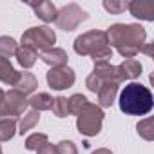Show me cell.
<instances>
[{
  "mask_svg": "<svg viewBox=\"0 0 154 154\" xmlns=\"http://www.w3.org/2000/svg\"><path fill=\"white\" fill-rule=\"evenodd\" d=\"M38 120H40V112H38V111H33V109L27 111V112L22 116V120H20V125H18L20 131H18V132H20V134L27 132L29 129H33V127L38 123Z\"/></svg>",
  "mask_w": 154,
  "mask_h": 154,
  "instance_id": "ffe728a7",
  "label": "cell"
},
{
  "mask_svg": "<svg viewBox=\"0 0 154 154\" xmlns=\"http://www.w3.org/2000/svg\"><path fill=\"white\" fill-rule=\"evenodd\" d=\"M54 42H56V35L51 27L47 26H42V27H31L27 29L24 35H22V45L24 47H29L33 51H47V49H53L54 47Z\"/></svg>",
  "mask_w": 154,
  "mask_h": 154,
  "instance_id": "3957f363",
  "label": "cell"
},
{
  "mask_svg": "<svg viewBox=\"0 0 154 154\" xmlns=\"http://www.w3.org/2000/svg\"><path fill=\"white\" fill-rule=\"evenodd\" d=\"M4 98H6V93L0 89V107H2V103H4Z\"/></svg>",
  "mask_w": 154,
  "mask_h": 154,
  "instance_id": "d6a6232c",
  "label": "cell"
},
{
  "mask_svg": "<svg viewBox=\"0 0 154 154\" xmlns=\"http://www.w3.org/2000/svg\"><path fill=\"white\" fill-rule=\"evenodd\" d=\"M18 76H20V72L11 65V62L8 58L0 56V82L15 87V84L18 82Z\"/></svg>",
  "mask_w": 154,
  "mask_h": 154,
  "instance_id": "5bb4252c",
  "label": "cell"
},
{
  "mask_svg": "<svg viewBox=\"0 0 154 154\" xmlns=\"http://www.w3.org/2000/svg\"><path fill=\"white\" fill-rule=\"evenodd\" d=\"M118 69H120V72L123 76V82L125 80H134L141 74V63L136 58H127L122 65H118Z\"/></svg>",
  "mask_w": 154,
  "mask_h": 154,
  "instance_id": "9a60e30c",
  "label": "cell"
},
{
  "mask_svg": "<svg viewBox=\"0 0 154 154\" xmlns=\"http://www.w3.org/2000/svg\"><path fill=\"white\" fill-rule=\"evenodd\" d=\"M89 15L78 6V4H67L63 6L62 9H58V15H56V24L60 29L63 31H72L76 29L84 20H87Z\"/></svg>",
  "mask_w": 154,
  "mask_h": 154,
  "instance_id": "8992f818",
  "label": "cell"
},
{
  "mask_svg": "<svg viewBox=\"0 0 154 154\" xmlns=\"http://www.w3.org/2000/svg\"><path fill=\"white\" fill-rule=\"evenodd\" d=\"M103 8L111 15H120L122 11L127 9V2H122V0H103Z\"/></svg>",
  "mask_w": 154,
  "mask_h": 154,
  "instance_id": "484cf974",
  "label": "cell"
},
{
  "mask_svg": "<svg viewBox=\"0 0 154 154\" xmlns=\"http://www.w3.org/2000/svg\"><path fill=\"white\" fill-rule=\"evenodd\" d=\"M152 45H154V44H143L138 53H145L147 56H152Z\"/></svg>",
  "mask_w": 154,
  "mask_h": 154,
  "instance_id": "4dcf8cb0",
  "label": "cell"
},
{
  "mask_svg": "<svg viewBox=\"0 0 154 154\" xmlns=\"http://www.w3.org/2000/svg\"><path fill=\"white\" fill-rule=\"evenodd\" d=\"M33 9H35V15L44 20L45 24L49 22H56V15H58V9L54 8L53 2H49V0H42V2H27Z\"/></svg>",
  "mask_w": 154,
  "mask_h": 154,
  "instance_id": "8fae6325",
  "label": "cell"
},
{
  "mask_svg": "<svg viewBox=\"0 0 154 154\" xmlns=\"http://www.w3.org/2000/svg\"><path fill=\"white\" fill-rule=\"evenodd\" d=\"M118 94V85L116 84H103L98 91V103L102 107H111L116 100Z\"/></svg>",
  "mask_w": 154,
  "mask_h": 154,
  "instance_id": "2e32d148",
  "label": "cell"
},
{
  "mask_svg": "<svg viewBox=\"0 0 154 154\" xmlns=\"http://www.w3.org/2000/svg\"><path fill=\"white\" fill-rule=\"evenodd\" d=\"M26 107H27L26 96L22 93L11 89L9 93H6L4 103H2V107H0V118H17V116H22Z\"/></svg>",
  "mask_w": 154,
  "mask_h": 154,
  "instance_id": "52a82bcc",
  "label": "cell"
},
{
  "mask_svg": "<svg viewBox=\"0 0 154 154\" xmlns=\"http://www.w3.org/2000/svg\"><path fill=\"white\" fill-rule=\"evenodd\" d=\"M40 58L44 63L51 65V69H58V67H67V53L60 47H53V49H47L44 53H40Z\"/></svg>",
  "mask_w": 154,
  "mask_h": 154,
  "instance_id": "30bf717a",
  "label": "cell"
},
{
  "mask_svg": "<svg viewBox=\"0 0 154 154\" xmlns=\"http://www.w3.org/2000/svg\"><path fill=\"white\" fill-rule=\"evenodd\" d=\"M27 105H31L33 111H49L53 107V98L47 94V93H38V94H33L29 100H27Z\"/></svg>",
  "mask_w": 154,
  "mask_h": 154,
  "instance_id": "ac0fdd59",
  "label": "cell"
},
{
  "mask_svg": "<svg viewBox=\"0 0 154 154\" xmlns=\"http://www.w3.org/2000/svg\"><path fill=\"white\" fill-rule=\"evenodd\" d=\"M47 143V136L42 134V132H35L31 136H27L26 140V149L27 150H38L40 147H44Z\"/></svg>",
  "mask_w": 154,
  "mask_h": 154,
  "instance_id": "cb8c5ba5",
  "label": "cell"
},
{
  "mask_svg": "<svg viewBox=\"0 0 154 154\" xmlns=\"http://www.w3.org/2000/svg\"><path fill=\"white\" fill-rule=\"evenodd\" d=\"M67 103H69V114H76V116H78L80 111H82L89 102H87V98H85L84 94H72L71 98H67Z\"/></svg>",
  "mask_w": 154,
  "mask_h": 154,
  "instance_id": "603a6c76",
  "label": "cell"
},
{
  "mask_svg": "<svg viewBox=\"0 0 154 154\" xmlns=\"http://www.w3.org/2000/svg\"><path fill=\"white\" fill-rule=\"evenodd\" d=\"M56 154H78L72 141H60L56 145Z\"/></svg>",
  "mask_w": 154,
  "mask_h": 154,
  "instance_id": "f1b7e54d",
  "label": "cell"
},
{
  "mask_svg": "<svg viewBox=\"0 0 154 154\" xmlns=\"http://www.w3.org/2000/svg\"><path fill=\"white\" fill-rule=\"evenodd\" d=\"M127 9L131 11L132 17H136L140 20H147V22L154 20V4H150V2L132 0V2H127Z\"/></svg>",
  "mask_w": 154,
  "mask_h": 154,
  "instance_id": "7c38bea8",
  "label": "cell"
},
{
  "mask_svg": "<svg viewBox=\"0 0 154 154\" xmlns=\"http://www.w3.org/2000/svg\"><path fill=\"white\" fill-rule=\"evenodd\" d=\"M36 87H38V80L35 78V74H33V72H27V71L20 72L18 82L15 84V91L22 93L24 96H26V94L35 93V89H36Z\"/></svg>",
  "mask_w": 154,
  "mask_h": 154,
  "instance_id": "4fadbf2b",
  "label": "cell"
},
{
  "mask_svg": "<svg viewBox=\"0 0 154 154\" xmlns=\"http://www.w3.org/2000/svg\"><path fill=\"white\" fill-rule=\"evenodd\" d=\"M154 107V98L152 93L149 91V87L138 84V82H131L123 87L122 94H120V109L125 114L131 116H145L152 111Z\"/></svg>",
  "mask_w": 154,
  "mask_h": 154,
  "instance_id": "7a4b0ae2",
  "label": "cell"
},
{
  "mask_svg": "<svg viewBox=\"0 0 154 154\" xmlns=\"http://www.w3.org/2000/svg\"><path fill=\"white\" fill-rule=\"evenodd\" d=\"M36 154H56V145L45 143L44 147H40V149L36 150Z\"/></svg>",
  "mask_w": 154,
  "mask_h": 154,
  "instance_id": "f546056e",
  "label": "cell"
},
{
  "mask_svg": "<svg viewBox=\"0 0 154 154\" xmlns=\"http://www.w3.org/2000/svg\"><path fill=\"white\" fill-rule=\"evenodd\" d=\"M109 40H107V33L105 31H87L84 35H80L74 40V51L82 54V56H93L96 51L107 47Z\"/></svg>",
  "mask_w": 154,
  "mask_h": 154,
  "instance_id": "5b68a950",
  "label": "cell"
},
{
  "mask_svg": "<svg viewBox=\"0 0 154 154\" xmlns=\"http://www.w3.org/2000/svg\"><path fill=\"white\" fill-rule=\"evenodd\" d=\"M93 154H112V152H111L109 149H96Z\"/></svg>",
  "mask_w": 154,
  "mask_h": 154,
  "instance_id": "1f68e13d",
  "label": "cell"
},
{
  "mask_svg": "<svg viewBox=\"0 0 154 154\" xmlns=\"http://www.w3.org/2000/svg\"><path fill=\"white\" fill-rule=\"evenodd\" d=\"M96 76H100V80L103 84H123V76L118 69V65H111V62H105V63H94V71H93Z\"/></svg>",
  "mask_w": 154,
  "mask_h": 154,
  "instance_id": "9c48e42d",
  "label": "cell"
},
{
  "mask_svg": "<svg viewBox=\"0 0 154 154\" xmlns=\"http://www.w3.org/2000/svg\"><path fill=\"white\" fill-rule=\"evenodd\" d=\"M17 132V118H0V141H9Z\"/></svg>",
  "mask_w": 154,
  "mask_h": 154,
  "instance_id": "d6986e66",
  "label": "cell"
},
{
  "mask_svg": "<svg viewBox=\"0 0 154 154\" xmlns=\"http://www.w3.org/2000/svg\"><path fill=\"white\" fill-rule=\"evenodd\" d=\"M112 58V49L107 45V47H103V49H100V51H96L94 54H93V60H94V63H105V62H109Z\"/></svg>",
  "mask_w": 154,
  "mask_h": 154,
  "instance_id": "4316f807",
  "label": "cell"
},
{
  "mask_svg": "<svg viewBox=\"0 0 154 154\" xmlns=\"http://www.w3.org/2000/svg\"><path fill=\"white\" fill-rule=\"evenodd\" d=\"M17 49H18V45H17L15 38H11V36H0V56H2V58L9 60L17 53Z\"/></svg>",
  "mask_w": 154,
  "mask_h": 154,
  "instance_id": "44dd1931",
  "label": "cell"
},
{
  "mask_svg": "<svg viewBox=\"0 0 154 154\" xmlns=\"http://www.w3.org/2000/svg\"><path fill=\"white\" fill-rule=\"evenodd\" d=\"M0 154H2V147H0Z\"/></svg>",
  "mask_w": 154,
  "mask_h": 154,
  "instance_id": "836d02e7",
  "label": "cell"
},
{
  "mask_svg": "<svg viewBox=\"0 0 154 154\" xmlns=\"http://www.w3.org/2000/svg\"><path fill=\"white\" fill-rule=\"evenodd\" d=\"M53 112L58 116V118H65L69 114V103H67V98L63 96H58V98H53Z\"/></svg>",
  "mask_w": 154,
  "mask_h": 154,
  "instance_id": "d4e9b609",
  "label": "cell"
},
{
  "mask_svg": "<svg viewBox=\"0 0 154 154\" xmlns=\"http://www.w3.org/2000/svg\"><path fill=\"white\" fill-rule=\"evenodd\" d=\"M105 33L109 44L114 45L125 60L134 58L147 38V33L140 24H114Z\"/></svg>",
  "mask_w": 154,
  "mask_h": 154,
  "instance_id": "6da1fadb",
  "label": "cell"
},
{
  "mask_svg": "<svg viewBox=\"0 0 154 154\" xmlns=\"http://www.w3.org/2000/svg\"><path fill=\"white\" fill-rule=\"evenodd\" d=\"M15 56H17L18 63H20L24 69H29V67H33V65H35V62H36V58H38V53H36V51H33V49H29V47L20 45V47L17 49Z\"/></svg>",
  "mask_w": 154,
  "mask_h": 154,
  "instance_id": "e0dca14e",
  "label": "cell"
},
{
  "mask_svg": "<svg viewBox=\"0 0 154 154\" xmlns=\"http://www.w3.org/2000/svg\"><path fill=\"white\" fill-rule=\"evenodd\" d=\"M85 85H87V89H89L91 93H98L100 87L103 85V82L100 80V76H96L94 72H91V74L87 76V80H85Z\"/></svg>",
  "mask_w": 154,
  "mask_h": 154,
  "instance_id": "83f0119b",
  "label": "cell"
},
{
  "mask_svg": "<svg viewBox=\"0 0 154 154\" xmlns=\"http://www.w3.org/2000/svg\"><path fill=\"white\" fill-rule=\"evenodd\" d=\"M102 123H103V111L91 102L80 111L78 120H76V127L84 136H96L102 131Z\"/></svg>",
  "mask_w": 154,
  "mask_h": 154,
  "instance_id": "277c9868",
  "label": "cell"
},
{
  "mask_svg": "<svg viewBox=\"0 0 154 154\" xmlns=\"http://www.w3.org/2000/svg\"><path fill=\"white\" fill-rule=\"evenodd\" d=\"M136 129H138V134H140L143 140H147V141H152V140H154V120H152V118L141 120Z\"/></svg>",
  "mask_w": 154,
  "mask_h": 154,
  "instance_id": "7402d4cb",
  "label": "cell"
},
{
  "mask_svg": "<svg viewBox=\"0 0 154 154\" xmlns=\"http://www.w3.org/2000/svg\"><path fill=\"white\" fill-rule=\"evenodd\" d=\"M76 76H74V71L71 67H58V69H51L47 72V84L51 89L54 91H62V89H67L74 84Z\"/></svg>",
  "mask_w": 154,
  "mask_h": 154,
  "instance_id": "ba28073f",
  "label": "cell"
}]
</instances>
